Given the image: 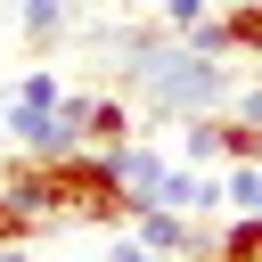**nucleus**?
<instances>
[{"instance_id": "obj_1", "label": "nucleus", "mask_w": 262, "mask_h": 262, "mask_svg": "<svg viewBox=\"0 0 262 262\" xmlns=\"http://www.w3.org/2000/svg\"><path fill=\"white\" fill-rule=\"evenodd\" d=\"M123 82L156 106V115H213L221 98H229V66L221 57H205V49H188L180 33H131L123 41Z\"/></svg>"}, {"instance_id": "obj_2", "label": "nucleus", "mask_w": 262, "mask_h": 262, "mask_svg": "<svg viewBox=\"0 0 262 262\" xmlns=\"http://www.w3.org/2000/svg\"><path fill=\"white\" fill-rule=\"evenodd\" d=\"M123 237H131V246H147V254H172V262H188V254L205 262V254L221 246L213 229H196V213H172V205H139V213L123 221Z\"/></svg>"}, {"instance_id": "obj_3", "label": "nucleus", "mask_w": 262, "mask_h": 262, "mask_svg": "<svg viewBox=\"0 0 262 262\" xmlns=\"http://www.w3.org/2000/svg\"><path fill=\"white\" fill-rule=\"evenodd\" d=\"M106 156H115V172H123L131 213H139V205H164V180H172L180 156H164V147H147V139H123V147H106Z\"/></svg>"}, {"instance_id": "obj_4", "label": "nucleus", "mask_w": 262, "mask_h": 262, "mask_svg": "<svg viewBox=\"0 0 262 262\" xmlns=\"http://www.w3.org/2000/svg\"><path fill=\"white\" fill-rule=\"evenodd\" d=\"M172 156L196 164V172H221L229 164V115H180V147Z\"/></svg>"}, {"instance_id": "obj_5", "label": "nucleus", "mask_w": 262, "mask_h": 262, "mask_svg": "<svg viewBox=\"0 0 262 262\" xmlns=\"http://www.w3.org/2000/svg\"><path fill=\"white\" fill-rule=\"evenodd\" d=\"M16 33H25L33 49H49V41L66 33V0H16Z\"/></svg>"}, {"instance_id": "obj_6", "label": "nucleus", "mask_w": 262, "mask_h": 262, "mask_svg": "<svg viewBox=\"0 0 262 262\" xmlns=\"http://www.w3.org/2000/svg\"><path fill=\"white\" fill-rule=\"evenodd\" d=\"M131 139V106L123 98H90V147H123Z\"/></svg>"}, {"instance_id": "obj_7", "label": "nucleus", "mask_w": 262, "mask_h": 262, "mask_svg": "<svg viewBox=\"0 0 262 262\" xmlns=\"http://www.w3.org/2000/svg\"><path fill=\"white\" fill-rule=\"evenodd\" d=\"M213 262H262V221H254V213H237V221L221 229V246H213Z\"/></svg>"}, {"instance_id": "obj_8", "label": "nucleus", "mask_w": 262, "mask_h": 262, "mask_svg": "<svg viewBox=\"0 0 262 262\" xmlns=\"http://www.w3.org/2000/svg\"><path fill=\"white\" fill-rule=\"evenodd\" d=\"M205 16H213V0H164V8H156V25H164V33H180V41H188Z\"/></svg>"}, {"instance_id": "obj_9", "label": "nucleus", "mask_w": 262, "mask_h": 262, "mask_svg": "<svg viewBox=\"0 0 262 262\" xmlns=\"http://www.w3.org/2000/svg\"><path fill=\"white\" fill-rule=\"evenodd\" d=\"M221 25H229V49H262V0H246V8H221Z\"/></svg>"}, {"instance_id": "obj_10", "label": "nucleus", "mask_w": 262, "mask_h": 262, "mask_svg": "<svg viewBox=\"0 0 262 262\" xmlns=\"http://www.w3.org/2000/svg\"><path fill=\"white\" fill-rule=\"evenodd\" d=\"M229 164H262V123L229 115Z\"/></svg>"}, {"instance_id": "obj_11", "label": "nucleus", "mask_w": 262, "mask_h": 262, "mask_svg": "<svg viewBox=\"0 0 262 262\" xmlns=\"http://www.w3.org/2000/svg\"><path fill=\"white\" fill-rule=\"evenodd\" d=\"M33 229H41V221H33V213H25V205H16L8 188H0V246H25Z\"/></svg>"}, {"instance_id": "obj_12", "label": "nucleus", "mask_w": 262, "mask_h": 262, "mask_svg": "<svg viewBox=\"0 0 262 262\" xmlns=\"http://www.w3.org/2000/svg\"><path fill=\"white\" fill-rule=\"evenodd\" d=\"M229 115H246V123H262V82H237V90H229Z\"/></svg>"}, {"instance_id": "obj_13", "label": "nucleus", "mask_w": 262, "mask_h": 262, "mask_svg": "<svg viewBox=\"0 0 262 262\" xmlns=\"http://www.w3.org/2000/svg\"><path fill=\"white\" fill-rule=\"evenodd\" d=\"M106 262H172V254H147V246H131V237H123V246H115Z\"/></svg>"}, {"instance_id": "obj_14", "label": "nucleus", "mask_w": 262, "mask_h": 262, "mask_svg": "<svg viewBox=\"0 0 262 262\" xmlns=\"http://www.w3.org/2000/svg\"><path fill=\"white\" fill-rule=\"evenodd\" d=\"M0 262H41V254H25V246H0Z\"/></svg>"}, {"instance_id": "obj_15", "label": "nucleus", "mask_w": 262, "mask_h": 262, "mask_svg": "<svg viewBox=\"0 0 262 262\" xmlns=\"http://www.w3.org/2000/svg\"><path fill=\"white\" fill-rule=\"evenodd\" d=\"M0 147H8V115H0Z\"/></svg>"}, {"instance_id": "obj_16", "label": "nucleus", "mask_w": 262, "mask_h": 262, "mask_svg": "<svg viewBox=\"0 0 262 262\" xmlns=\"http://www.w3.org/2000/svg\"><path fill=\"white\" fill-rule=\"evenodd\" d=\"M221 8H246V0H221Z\"/></svg>"}, {"instance_id": "obj_17", "label": "nucleus", "mask_w": 262, "mask_h": 262, "mask_svg": "<svg viewBox=\"0 0 262 262\" xmlns=\"http://www.w3.org/2000/svg\"><path fill=\"white\" fill-rule=\"evenodd\" d=\"M205 262H213V254H205Z\"/></svg>"}]
</instances>
